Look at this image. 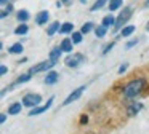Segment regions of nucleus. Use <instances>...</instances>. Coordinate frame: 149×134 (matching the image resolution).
<instances>
[{
	"mask_svg": "<svg viewBox=\"0 0 149 134\" xmlns=\"http://www.w3.org/2000/svg\"><path fill=\"white\" fill-rule=\"evenodd\" d=\"M146 78H135V80H132L130 83H127L125 86H123V91H122V94H123V97L125 99H133V97H136L138 94H141L143 93V89L146 88Z\"/></svg>",
	"mask_w": 149,
	"mask_h": 134,
	"instance_id": "obj_1",
	"label": "nucleus"
},
{
	"mask_svg": "<svg viewBox=\"0 0 149 134\" xmlns=\"http://www.w3.org/2000/svg\"><path fill=\"white\" fill-rule=\"evenodd\" d=\"M133 16V8L132 6H125V8L122 10V11L119 13V16H117L116 19V26H114V32L117 30H122L123 27H125V24L128 22V19Z\"/></svg>",
	"mask_w": 149,
	"mask_h": 134,
	"instance_id": "obj_2",
	"label": "nucleus"
},
{
	"mask_svg": "<svg viewBox=\"0 0 149 134\" xmlns=\"http://www.w3.org/2000/svg\"><path fill=\"white\" fill-rule=\"evenodd\" d=\"M84 62H85V54H82V53H71L64 59V64L68 67H72V69L79 67L80 64H84Z\"/></svg>",
	"mask_w": 149,
	"mask_h": 134,
	"instance_id": "obj_3",
	"label": "nucleus"
},
{
	"mask_svg": "<svg viewBox=\"0 0 149 134\" xmlns=\"http://www.w3.org/2000/svg\"><path fill=\"white\" fill-rule=\"evenodd\" d=\"M21 102H23L24 107L34 108V107H37V105H40V102H42V96L37 94V93H27V94L23 97Z\"/></svg>",
	"mask_w": 149,
	"mask_h": 134,
	"instance_id": "obj_4",
	"label": "nucleus"
},
{
	"mask_svg": "<svg viewBox=\"0 0 149 134\" xmlns=\"http://www.w3.org/2000/svg\"><path fill=\"white\" fill-rule=\"evenodd\" d=\"M53 66H56V62H55V61H52V59H48V61H43V62H39L37 66L31 67L29 72L31 73H40V72H45V70L52 69Z\"/></svg>",
	"mask_w": 149,
	"mask_h": 134,
	"instance_id": "obj_5",
	"label": "nucleus"
},
{
	"mask_svg": "<svg viewBox=\"0 0 149 134\" xmlns=\"http://www.w3.org/2000/svg\"><path fill=\"white\" fill-rule=\"evenodd\" d=\"M53 101H55V97H50L48 101H47V104H43V105H37V107H34L32 110L29 112V117H36V115H40V113H43V112H47L50 107L53 105Z\"/></svg>",
	"mask_w": 149,
	"mask_h": 134,
	"instance_id": "obj_6",
	"label": "nucleus"
},
{
	"mask_svg": "<svg viewBox=\"0 0 149 134\" xmlns=\"http://www.w3.org/2000/svg\"><path fill=\"white\" fill-rule=\"evenodd\" d=\"M85 91V86H79L77 89H74V91L71 93V94L68 96V97L64 99V102H63V105H69V104H72L74 101H77L79 97L82 96V93Z\"/></svg>",
	"mask_w": 149,
	"mask_h": 134,
	"instance_id": "obj_7",
	"label": "nucleus"
},
{
	"mask_svg": "<svg viewBox=\"0 0 149 134\" xmlns=\"http://www.w3.org/2000/svg\"><path fill=\"white\" fill-rule=\"evenodd\" d=\"M59 48H61L63 53L71 54L72 51H74V41H72V38H63L61 43H59Z\"/></svg>",
	"mask_w": 149,
	"mask_h": 134,
	"instance_id": "obj_8",
	"label": "nucleus"
},
{
	"mask_svg": "<svg viewBox=\"0 0 149 134\" xmlns=\"http://www.w3.org/2000/svg\"><path fill=\"white\" fill-rule=\"evenodd\" d=\"M48 19H50V13L45 11V10H42V11H39L37 16H36V24L37 26H43V24L48 22Z\"/></svg>",
	"mask_w": 149,
	"mask_h": 134,
	"instance_id": "obj_9",
	"label": "nucleus"
},
{
	"mask_svg": "<svg viewBox=\"0 0 149 134\" xmlns=\"http://www.w3.org/2000/svg\"><path fill=\"white\" fill-rule=\"evenodd\" d=\"M143 108V104L141 102H132V104L127 107V115L128 117H135V115H138V112Z\"/></svg>",
	"mask_w": 149,
	"mask_h": 134,
	"instance_id": "obj_10",
	"label": "nucleus"
},
{
	"mask_svg": "<svg viewBox=\"0 0 149 134\" xmlns=\"http://www.w3.org/2000/svg\"><path fill=\"white\" fill-rule=\"evenodd\" d=\"M58 80H59V73H58V72H55V70H50V72H47L45 85H55Z\"/></svg>",
	"mask_w": 149,
	"mask_h": 134,
	"instance_id": "obj_11",
	"label": "nucleus"
},
{
	"mask_svg": "<svg viewBox=\"0 0 149 134\" xmlns=\"http://www.w3.org/2000/svg\"><path fill=\"white\" fill-rule=\"evenodd\" d=\"M59 29H61V24H59V21H53L52 24L47 27V35H48V37H53L56 32H59Z\"/></svg>",
	"mask_w": 149,
	"mask_h": 134,
	"instance_id": "obj_12",
	"label": "nucleus"
},
{
	"mask_svg": "<svg viewBox=\"0 0 149 134\" xmlns=\"http://www.w3.org/2000/svg\"><path fill=\"white\" fill-rule=\"evenodd\" d=\"M21 110H23V104L21 102H13L8 107V115H18V113H21Z\"/></svg>",
	"mask_w": 149,
	"mask_h": 134,
	"instance_id": "obj_13",
	"label": "nucleus"
},
{
	"mask_svg": "<svg viewBox=\"0 0 149 134\" xmlns=\"http://www.w3.org/2000/svg\"><path fill=\"white\" fill-rule=\"evenodd\" d=\"M74 32V24L72 22H63L61 24V29H59V34H63V35H66V34H72Z\"/></svg>",
	"mask_w": 149,
	"mask_h": 134,
	"instance_id": "obj_14",
	"label": "nucleus"
},
{
	"mask_svg": "<svg viewBox=\"0 0 149 134\" xmlns=\"http://www.w3.org/2000/svg\"><path fill=\"white\" fill-rule=\"evenodd\" d=\"M116 19H117V18H114L112 15H106V16L103 18V21H101V24H103L104 27L109 29L111 26H116Z\"/></svg>",
	"mask_w": 149,
	"mask_h": 134,
	"instance_id": "obj_15",
	"label": "nucleus"
},
{
	"mask_svg": "<svg viewBox=\"0 0 149 134\" xmlns=\"http://www.w3.org/2000/svg\"><path fill=\"white\" fill-rule=\"evenodd\" d=\"M24 48H23V45H21V41H18V43H13L10 48H8V53L10 54H21Z\"/></svg>",
	"mask_w": 149,
	"mask_h": 134,
	"instance_id": "obj_16",
	"label": "nucleus"
},
{
	"mask_svg": "<svg viewBox=\"0 0 149 134\" xmlns=\"http://www.w3.org/2000/svg\"><path fill=\"white\" fill-rule=\"evenodd\" d=\"M16 18H18V21H19V22H27V21H29V18H31V15H29L27 10H19V11L16 13Z\"/></svg>",
	"mask_w": 149,
	"mask_h": 134,
	"instance_id": "obj_17",
	"label": "nucleus"
},
{
	"mask_svg": "<svg viewBox=\"0 0 149 134\" xmlns=\"http://www.w3.org/2000/svg\"><path fill=\"white\" fill-rule=\"evenodd\" d=\"M61 53H63V51H61V48H59V46L53 48V50L50 51V57H48V59L55 61V62L58 64V61H59V56H61Z\"/></svg>",
	"mask_w": 149,
	"mask_h": 134,
	"instance_id": "obj_18",
	"label": "nucleus"
},
{
	"mask_svg": "<svg viewBox=\"0 0 149 134\" xmlns=\"http://www.w3.org/2000/svg\"><path fill=\"white\" fill-rule=\"evenodd\" d=\"M122 5H123V0H109L107 8H109V11H117Z\"/></svg>",
	"mask_w": 149,
	"mask_h": 134,
	"instance_id": "obj_19",
	"label": "nucleus"
},
{
	"mask_svg": "<svg viewBox=\"0 0 149 134\" xmlns=\"http://www.w3.org/2000/svg\"><path fill=\"white\" fill-rule=\"evenodd\" d=\"M27 32H29V26H27L26 22H21V24L15 29V34L16 35H26Z\"/></svg>",
	"mask_w": 149,
	"mask_h": 134,
	"instance_id": "obj_20",
	"label": "nucleus"
},
{
	"mask_svg": "<svg viewBox=\"0 0 149 134\" xmlns=\"http://www.w3.org/2000/svg\"><path fill=\"white\" fill-rule=\"evenodd\" d=\"M135 32V26H125V27L120 30V37H123V38H127V37H130V35Z\"/></svg>",
	"mask_w": 149,
	"mask_h": 134,
	"instance_id": "obj_21",
	"label": "nucleus"
},
{
	"mask_svg": "<svg viewBox=\"0 0 149 134\" xmlns=\"http://www.w3.org/2000/svg\"><path fill=\"white\" fill-rule=\"evenodd\" d=\"M91 30H95V24H93V22H90V21H88V22H85V24L82 26V29H80V32H82L84 35L90 34Z\"/></svg>",
	"mask_w": 149,
	"mask_h": 134,
	"instance_id": "obj_22",
	"label": "nucleus"
},
{
	"mask_svg": "<svg viewBox=\"0 0 149 134\" xmlns=\"http://www.w3.org/2000/svg\"><path fill=\"white\" fill-rule=\"evenodd\" d=\"M106 32H107V27H104L103 24H101V26H96V27H95V35H96L98 38H103L104 35H106Z\"/></svg>",
	"mask_w": 149,
	"mask_h": 134,
	"instance_id": "obj_23",
	"label": "nucleus"
},
{
	"mask_svg": "<svg viewBox=\"0 0 149 134\" xmlns=\"http://www.w3.org/2000/svg\"><path fill=\"white\" fill-rule=\"evenodd\" d=\"M106 3H107V0H96V2L90 6V11H98V10H101Z\"/></svg>",
	"mask_w": 149,
	"mask_h": 134,
	"instance_id": "obj_24",
	"label": "nucleus"
},
{
	"mask_svg": "<svg viewBox=\"0 0 149 134\" xmlns=\"http://www.w3.org/2000/svg\"><path fill=\"white\" fill-rule=\"evenodd\" d=\"M31 75H32L31 72H27V73H24V75H21L19 78H18L16 82H15V86H16V85H21V83H26V82H29V80H31Z\"/></svg>",
	"mask_w": 149,
	"mask_h": 134,
	"instance_id": "obj_25",
	"label": "nucleus"
},
{
	"mask_svg": "<svg viewBox=\"0 0 149 134\" xmlns=\"http://www.w3.org/2000/svg\"><path fill=\"white\" fill-rule=\"evenodd\" d=\"M72 41H74V45H79L82 43V38H84V34L82 32H72Z\"/></svg>",
	"mask_w": 149,
	"mask_h": 134,
	"instance_id": "obj_26",
	"label": "nucleus"
},
{
	"mask_svg": "<svg viewBox=\"0 0 149 134\" xmlns=\"http://www.w3.org/2000/svg\"><path fill=\"white\" fill-rule=\"evenodd\" d=\"M11 11H13V5H11V3H8V6H5V8L2 10V13H0V18H2V19L7 18V16L10 15Z\"/></svg>",
	"mask_w": 149,
	"mask_h": 134,
	"instance_id": "obj_27",
	"label": "nucleus"
},
{
	"mask_svg": "<svg viewBox=\"0 0 149 134\" xmlns=\"http://www.w3.org/2000/svg\"><path fill=\"white\" fill-rule=\"evenodd\" d=\"M114 45H116V41H111V43H107L106 46L103 48V54H107V53H109V51L114 48Z\"/></svg>",
	"mask_w": 149,
	"mask_h": 134,
	"instance_id": "obj_28",
	"label": "nucleus"
},
{
	"mask_svg": "<svg viewBox=\"0 0 149 134\" xmlns=\"http://www.w3.org/2000/svg\"><path fill=\"white\" fill-rule=\"evenodd\" d=\"M127 69H128V64L125 62V64H122V66L119 67V70H117V72H119V73H123V72H125Z\"/></svg>",
	"mask_w": 149,
	"mask_h": 134,
	"instance_id": "obj_29",
	"label": "nucleus"
},
{
	"mask_svg": "<svg viewBox=\"0 0 149 134\" xmlns=\"http://www.w3.org/2000/svg\"><path fill=\"white\" fill-rule=\"evenodd\" d=\"M135 45H138V38H135V40L128 41V43H127L125 46H127V48H132V46H135Z\"/></svg>",
	"mask_w": 149,
	"mask_h": 134,
	"instance_id": "obj_30",
	"label": "nucleus"
},
{
	"mask_svg": "<svg viewBox=\"0 0 149 134\" xmlns=\"http://www.w3.org/2000/svg\"><path fill=\"white\" fill-rule=\"evenodd\" d=\"M61 2H63V5H64V6H71L72 3H74V0H61Z\"/></svg>",
	"mask_w": 149,
	"mask_h": 134,
	"instance_id": "obj_31",
	"label": "nucleus"
},
{
	"mask_svg": "<svg viewBox=\"0 0 149 134\" xmlns=\"http://www.w3.org/2000/svg\"><path fill=\"white\" fill-rule=\"evenodd\" d=\"M8 72V69H7V66H2L0 67V75H5V73Z\"/></svg>",
	"mask_w": 149,
	"mask_h": 134,
	"instance_id": "obj_32",
	"label": "nucleus"
},
{
	"mask_svg": "<svg viewBox=\"0 0 149 134\" xmlns=\"http://www.w3.org/2000/svg\"><path fill=\"white\" fill-rule=\"evenodd\" d=\"M7 121V115L5 113H0V123H5Z\"/></svg>",
	"mask_w": 149,
	"mask_h": 134,
	"instance_id": "obj_33",
	"label": "nucleus"
},
{
	"mask_svg": "<svg viewBox=\"0 0 149 134\" xmlns=\"http://www.w3.org/2000/svg\"><path fill=\"white\" fill-rule=\"evenodd\" d=\"M144 8H149V0H146V2H144Z\"/></svg>",
	"mask_w": 149,
	"mask_h": 134,
	"instance_id": "obj_34",
	"label": "nucleus"
},
{
	"mask_svg": "<svg viewBox=\"0 0 149 134\" xmlns=\"http://www.w3.org/2000/svg\"><path fill=\"white\" fill-rule=\"evenodd\" d=\"M144 29H146V32H149V21L146 22V27H144Z\"/></svg>",
	"mask_w": 149,
	"mask_h": 134,
	"instance_id": "obj_35",
	"label": "nucleus"
},
{
	"mask_svg": "<svg viewBox=\"0 0 149 134\" xmlns=\"http://www.w3.org/2000/svg\"><path fill=\"white\" fill-rule=\"evenodd\" d=\"M7 2H8V0H0V3H2V5H5Z\"/></svg>",
	"mask_w": 149,
	"mask_h": 134,
	"instance_id": "obj_36",
	"label": "nucleus"
},
{
	"mask_svg": "<svg viewBox=\"0 0 149 134\" xmlns=\"http://www.w3.org/2000/svg\"><path fill=\"white\" fill-rule=\"evenodd\" d=\"M85 2H87V0H80V3H85Z\"/></svg>",
	"mask_w": 149,
	"mask_h": 134,
	"instance_id": "obj_37",
	"label": "nucleus"
}]
</instances>
